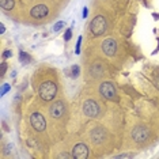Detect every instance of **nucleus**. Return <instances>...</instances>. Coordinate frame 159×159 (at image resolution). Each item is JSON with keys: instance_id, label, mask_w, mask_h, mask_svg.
Segmentation results:
<instances>
[{"instance_id": "obj_1", "label": "nucleus", "mask_w": 159, "mask_h": 159, "mask_svg": "<svg viewBox=\"0 0 159 159\" xmlns=\"http://www.w3.org/2000/svg\"><path fill=\"white\" fill-rule=\"evenodd\" d=\"M56 92H57V86L53 82H44L40 86V90H38L40 97L44 101H52L56 97Z\"/></svg>"}, {"instance_id": "obj_2", "label": "nucleus", "mask_w": 159, "mask_h": 159, "mask_svg": "<svg viewBox=\"0 0 159 159\" xmlns=\"http://www.w3.org/2000/svg\"><path fill=\"white\" fill-rule=\"evenodd\" d=\"M106 27H108V25H106V19L103 18L102 15L95 16V18L91 21V25H90V29H91L92 34L97 36V37L102 36V34L106 31Z\"/></svg>"}, {"instance_id": "obj_3", "label": "nucleus", "mask_w": 159, "mask_h": 159, "mask_svg": "<svg viewBox=\"0 0 159 159\" xmlns=\"http://www.w3.org/2000/svg\"><path fill=\"white\" fill-rule=\"evenodd\" d=\"M99 92L103 98L109 101H116L117 99V92H116V88L112 82H103L99 87Z\"/></svg>"}, {"instance_id": "obj_4", "label": "nucleus", "mask_w": 159, "mask_h": 159, "mask_svg": "<svg viewBox=\"0 0 159 159\" xmlns=\"http://www.w3.org/2000/svg\"><path fill=\"white\" fill-rule=\"evenodd\" d=\"M83 113L90 118H95L99 114V105H98L95 101L88 99L83 103Z\"/></svg>"}, {"instance_id": "obj_5", "label": "nucleus", "mask_w": 159, "mask_h": 159, "mask_svg": "<svg viewBox=\"0 0 159 159\" xmlns=\"http://www.w3.org/2000/svg\"><path fill=\"white\" fill-rule=\"evenodd\" d=\"M30 123H31V126H33L37 132H42L46 128L45 117L41 113H33L31 114L30 116Z\"/></svg>"}, {"instance_id": "obj_6", "label": "nucleus", "mask_w": 159, "mask_h": 159, "mask_svg": "<svg viewBox=\"0 0 159 159\" xmlns=\"http://www.w3.org/2000/svg\"><path fill=\"white\" fill-rule=\"evenodd\" d=\"M65 112V105L63 101H56L53 102V105L49 108V114L53 118H60Z\"/></svg>"}, {"instance_id": "obj_7", "label": "nucleus", "mask_w": 159, "mask_h": 159, "mask_svg": "<svg viewBox=\"0 0 159 159\" xmlns=\"http://www.w3.org/2000/svg\"><path fill=\"white\" fill-rule=\"evenodd\" d=\"M102 50L106 56H114L117 50V42L113 38H106L102 42Z\"/></svg>"}, {"instance_id": "obj_8", "label": "nucleus", "mask_w": 159, "mask_h": 159, "mask_svg": "<svg viewBox=\"0 0 159 159\" xmlns=\"http://www.w3.org/2000/svg\"><path fill=\"white\" fill-rule=\"evenodd\" d=\"M150 136V131L146 126H136V128L132 131V137L136 141H146Z\"/></svg>"}, {"instance_id": "obj_9", "label": "nucleus", "mask_w": 159, "mask_h": 159, "mask_svg": "<svg viewBox=\"0 0 159 159\" xmlns=\"http://www.w3.org/2000/svg\"><path fill=\"white\" fill-rule=\"evenodd\" d=\"M72 157L78 158V159H86L88 157V148L86 144L79 143L74 147V151H72Z\"/></svg>"}, {"instance_id": "obj_10", "label": "nucleus", "mask_w": 159, "mask_h": 159, "mask_svg": "<svg viewBox=\"0 0 159 159\" xmlns=\"http://www.w3.org/2000/svg\"><path fill=\"white\" fill-rule=\"evenodd\" d=\"M48 12H49V10H48V7H46L45 4L36 5V7L31 8V11H30L31 16H33V18H38V19L45 18V16L48 15Z\"/></svg>"}, {"instance_id": "obj_11", "label": "nucleus", "mask_w": 159, "mask_h": 159, "mask_svg": "<svg viewBox=\"0 0 159 159\" xmlns=\"http://www.w3.org/2000/svg\"><path fill=\"white\" fill-rule=\"evenodd\" d=\"M106 139V132L103 131L102 128H94L91 131V140L94 143H102L103 140Z\"/></svg>"}, {"instance_id": "obj_12", "label": "nucleus", "mask_w": 159, "mask_h": 159, "mask_svg": "<svg viewBox=\"0 0 159 159\" xmlns=\"http://www.w3.org/2000/svg\"><path fill=\"white\" fill-rule=\"evenodd\" d=\"M0 5H2L3 10L8 11L14 8V0H0Z\"/></svg>"}, {"instance_id": "obj_13", "label": "nucleus", "mask_w": 159, "mask_h": 159, "mask_svg": "<svg viewBox=\"0 0 159 159\" xmlns=\"http://www.w3.org/2000/svg\"><path fill=\"white\" fill-rule=\"evenodd\" d=\"M19 59H21V61L23 64H27V63L31 61V57L29 56L26 52H19Z\"/></svg>"}, {"instance_id": "obj_14", "label": "nucleus", "mask_w": 159, "mask_h": 159, "mask_svg": "<svg viewBox=\"0 0 159 159\" xmlns=\"http://www.w3.org/2000/svg\"><path fill=\"white\" fill-rule=\"evenodd\" d=\"M79 72H80L79 65H72L71 67V78H78L79 76Z\"/></svg>"}, {"instance_id": "obj_15", "label": "nucleus", "mask_w": 159, "mask_h": 159, "mask_svg": "<svg viewBox=\"0 0 159 159\" xmlns=\"http://www.w3.org/2000/svg\"><path fill=\"white\" fill-rule=\"evenodd\" d=\"M64 27V22H57L56 25L53 26V31H59L60 29H63Z\"/></svg>"}, {"instance_id": "obj_16", "label": "nucleus", "mask_w": 159, "mask_h": 159, "mask_svg": "<svg viewBox=\"0 0 159 159\" xmlns=\"http://www.w3.org/2000/svg\"><path fill=\"white\" fill-rule=\"evenodd\" d=\"M80 44H82V37H79L78 38V44H76V50H75V53L79 54L80 53Z\"/></svg>"}, {"instance_id": "obj_17", "label": "nucleus", "mask_w": 159, "mask_h": 159, "mask_svg": "<svg viewBox=\"0 0 159 159\" xmlns=\"http://www.w3.org/2000/svg\"><path fill=\"white\" fill-rule=\"evenodd\" d=\"M71 36H72V33H71V29H68V30L65 31V36H64V40H65V41H69V40H71Z\"/></svg>"}, {"instance_id": "obj_18", "label": "nucleus", "mask_w": 159, "mask_h": 159, "mask_svg": "<svg viewBox=\"0 0 159 159\" xmlns=\"http://www.w3.org/2000/svg\"><path fill=\"white\" fill-rule=\"evenodd\" d=\"M7 91H10V85H4V86H3L2 92H0V94H2V95H4Z\"/></svg>"}, {"instance_id": "obj_19", "label": "nucleus", "mask_w": 159, "mask_h": 159, "mask_svg": "<svg viewBox=\"0 0 159 159\" xmlns=\"http://www.w3.org/2000/svg\"><path fill=\"white\" fill-rule=\"evenodd\" d=\"M5 69H7V64H5V63H2V72H0V75H2V76H4Z\"/></svg>"}, {"instance_id": "obj_20", "label": "nucleus", "mask_w": 159, "mask_h": 159, "mask_svg": "<svg viewBox=\"0 0 159 159\" xmlns=\"http://www.w3.org/2000/svg\"><path fill=\"white\" fill-rule=\"evenodd\" d=\"M11 50H4V53H3V57H11Z\"/></svg>"}, {"instance_id": "obj_21", "label": "nucleus", "mask_w": 159, "mask_h": 159, "mask_svg": "<svg viewBox=\"0 0 159 159\" xmlns=\"http://www.w3.org/2000/svg\"><path fill=\"white\" fill-rule=\"evenodd\" d=\"M87 15H88V10L85 7V8H83V18L86 19V18H87Z\"/></svg>"}, {"instance_id": "obj_22", "label": "nucleus", "mask_w": 159, "mask_h": 159, "mask_svg": "<svg viewBox=\"0 0 159 159\" xmlns=\"http://www.w3.org/2000/svg\"><path fill=\"white\" fill-rule=\"evenodd\" d=\"M60 158H74V157H72V155H69V154H65V152H64V154H60Z\"/></svg>"}, {"instance_id": "obj_23", "label": "nucleus", "mask_w": 159, "mask_h": 159, "mask_svg": "<svg viewBox=\"0 0 159 159\" xmlns=\"http://www.w3.org/2000/svg\"><path fill=\"white\" fill-rule=\"evenodd\" d=\"M4 31H5V27H4V25H3V23H2V25H0V33H4Z\"/></svg>"}]
</instances>
